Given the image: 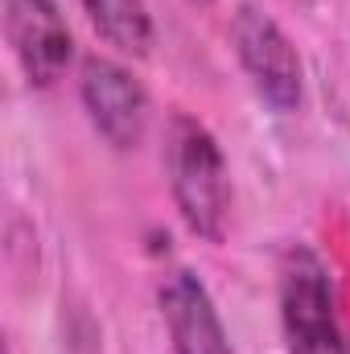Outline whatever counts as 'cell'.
Masks as SVG:
<instances>
[{
	"label": "cell",
	"instance_id": "obj_1",
	"mask_svg": "<svg viewBox=\"0 0 350 354\" xmlns=\"http://www.w3.org/2000/svg\"><path fill=\"white\" fill-rule=\"evenodd\" d=\"M165 174L174 189L181 223L198 235L219 243L231 218V177L219 140L190 115H174L165 136Z\"/></svg>",
	"mask_w": 350,
	"mask_h": 354
},
{
	"label": "cell",
	"instance_id": "obj_2",
	"mask_svg": "<svg viewBox=\"0 0 350 354\" xmlns=\"http://www.w3.org/2000/svg\"><path fill=\"white\" fill-rule=\"evenodd\" d=\"M280 326L288 354H347L334 284L309 248H288L280 264Z\"/></svg>",
	"mask_w": 350,
	"mask_h": 354
},
{
	"label": "cell",
	"instance_id": "obj_3",
	"mask_svg": "<svg viewBox=\"0 0 350 354\" xmlns=\"http://www.w3.org/2000/svg\"><path fill=\"white\" fill-rule=\"evenodd\" d=\"M231 41L264 99L276 111H297L305 95V71H301L297 46L276 25V17L264 12L260 4H239L231 21Z\"/></svg>",
	"mask_w": 350,
	"mask_h": 354
},
{
	"label": "cell",
	"instance_id": "obj_4",
	"mask_svg": "<svg viewBox=\"0 0 350 354\" xmlns=\"http://www.w3.org/2000/svg\"><path fill=\"white\" fill-rule=\"evenodd\" d=\"M79 95L87 107L91 124L116 145V149H136L149 132V95L111 58H87L79 75Z\"/></svg>",
	"mask_w": 350,
	"mask_h": 354
},
{
	"label": "cell",
	"instance_id": "obj_5",
	"mask_svg": "<svg viewBox=\"0 0 350 354\" xmlns=\"http://www.w3.org/2000/svg\"><path fill=\"white\" fill-rule=\"evenodd\" d=\"M8 46L33 87H54L71 58H75V37L62 21V8L54 0H8Z\"/></svg>",
	"mask_w": 350,
	"mask_h": 354
},
{
	"label": "cell",
	"instance_id": "obj_6",
	"mask_svg": "<svg viewBox=\"0 0 350 354\" xmlns=\"http://www.w3.org/2000/svg\"><path fill=\"white\" fill-rule=\"evenodd\" d=\"M161 317H165V330H169V342L174 354H231V338H227V326L206 292V284L177 268L161 280Z\"/></svg>",
	"mask_w": 350,
	"mask_h": 354
},
{
	"label": "cell",
	"instance_id": "obj_7",
	"mask_svg": "<svg viewBox=\"0 0 350 354\" xmlns=\"http://www.w3.org/2000/svg\"><path fill=\"white\" fill-rule=\"evenodd\" d=\"M95 33L120 54L145 58L153 50V17L145 0H83Z\"/></svg>",
	"mask_w": 350,
	"mask_h": 354
}]
</instances>
